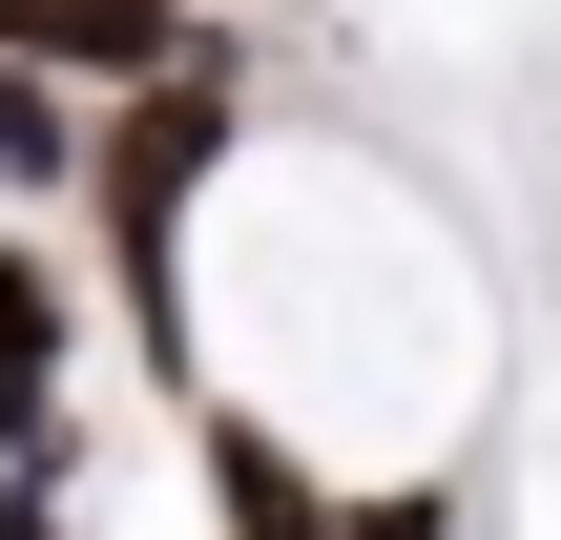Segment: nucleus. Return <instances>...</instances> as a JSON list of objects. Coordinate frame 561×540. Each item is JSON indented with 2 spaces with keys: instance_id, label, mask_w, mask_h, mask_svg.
<instances>
[{
  "instance_id": "f257e3e1",
  "label": "nucleus",
  "mask_w": 561,
  "mask_h": 540,
  "mask_svg": "<svg viewBox=\"0 0 561 540\" xmlns=\"http://www.w3.org/2000/svg\"><path fill=\"white\" fill-rule=\"evenodd\" d=\"M229 104H250V62L187 42L167 83H125V104L83 125V208H104V271H125V312H146V354H187V333H167V229H187V187L229 166Z\"/></svg>"
},
{
  "instance_id": "39448f33",
  "label": "nucleus",
  "mask_w": 561,
  "mask_h": 540,
  "mask_svg": "<svg viewBox=\"0 0 561 540\" xmlns=\"http://www.w3.org/2000/svg\"><path fill=\"white\" fill-rule=\"evenodd\" d=\"M0 187H21V208H62V187H83V104H62L42 62H0Z\"/></svg>"
},
{
  "instance_id": "7ed1b4c3",
  "label": "nucleus",
  "mask_w": 561,
  "mask_h": 540,
  "mask_svg": "<svg viewBox=\"0 0 561 540\" xmlns=\"http://www.w3.org/2000/svg\"><path fill=\"white\" fill-rule=\"evenodd\" d=\"M0 62H42L62 104L83 83H167L187 62V0H0Z\"/></svg>"
},
{
  "instance_id": "20e7f679",
  "label": "nucleus",
  "mask_w": 561,
  "mask_h": 540,
  "mask_svg": "<svg viewBox=\"0 0 561 540\" xmlns=\"http://www.w3.org/2000/svg\"><path fill=\"white\" fill-rule=\"evenodd\" d=\"M187 458H208V520H229V540H333V499H312L250 416H187Z\"/></svg>"
},
{
  "instance_id": "f03ea898",
  "label": "nucleus",
  "mask_w": 561,
  "mask_h": 540,
  "mask_svg": "<svg viewBox=\"0 0 561 540\" xmlns=\"http://www.w3.org/2000/svg\"><path fill=\"white\" fill-rule=\"evenodd\" d=\"M62 354H83V291L42 271V229H0V479L42 499L83 437H62Z\"/></svg>"
},
{
  "instance_id": "423d86ee",
  "label": "nucleus",
  "mask_w": 561,
  "mask_h": 540,
  "mask_svg": "<svg viewBox=\"0 0 561 540\" xmlns=\"http://www.w3.org/2000/svg\"><path fill=\"white\" fill-rule=\"evenodd\" d=\"M0 540H62V520H42V499H21V520H0Z\"/></svg>"
}]
</instances>
